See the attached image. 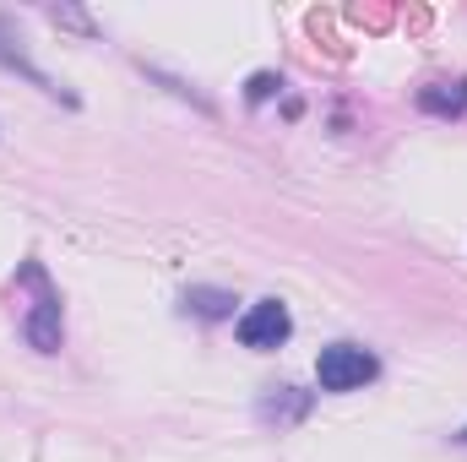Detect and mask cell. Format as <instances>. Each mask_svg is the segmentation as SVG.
Masks as SVG:
<instances>
[{
	"label": "cell",
	"instance_id": "8",
	"mask_svg": "<svg viewBox=\"0 0 467 462\" xmlns=\"http://www.w3.org/2000/svg\"><path fill=\"white\" fill-rule=\"evenodd\" d=\"M283 88V77H272V71H261V77H250V104H261V99H272Z\"/></svg>",
	"mask_w": 467,
	"mask_h": 462
},
{
	"label": "cell",
	"instance_id": "7",
	"mask_svg": "<svg viewBox=\"0 0 467 462\" xmlns=\"http://www.w3.org/2000/svg\"><path fill=\"white\" fill-rule=\"evenodd\" d=\"M185 310H196V316H207V321H223L234 310V294H223V289H191V294H185Z\"/></svg>",
	"mask_w": 467,
	"mask_h": 462
},
{
	"label": "cell",
	"instance_id": "2",
	"mask_svg": "<svg viewBox=\"0 0 467 462\" xmlns=\"http://www.w3.org/2000/svg\"><path fill=\"white\" fill-rule=\"evenodd\" d=\"M294 332V316L283 299H255L244 316H239V343L244 348H283Z\"/></svg>",
	"mask_w": 467,
	"mask_h": 462
},
{
	"label": "cell",
	"instance_id": "3",
	"mask_svg": "<svg viewBox=\"0 0 467 462\" xmlns=\"http://www.w3.org/2000/svg\"><path fill=\"white\" fill-rule=\"evenodd\" d=\"M22 278L38 289V299H33L27 321H22V338L38 348V353H55V348H60V299L49 294V283H44V272H38V267H27Z\"/></svg>",
	"mask_w": 467,
	"mask_h": 462
},
{
	"label": "cell",
	"instance_id": "4",
	"mask_svg": "<svg viewBox=\"0 0 467 462\" xmlns=\"http://www.w3.org/2000/svg\"><path fill=\"white\" fill-rule=\"evenodd\" d=\"M305 414H310V392H299V386H272V392L255 403V419H261V425H277V430H283V425H299Z\"/></svg>",
	"mask_w": 467,
	"mask_h": 462
},
{
	"label": "cell",
	"instance_id": "9",
	"mask_svg": "<svg viewBox=\"0 0 467 462\" xmlns=\"http://www.w3.org/2000/svg\"><path fill=\"white\" fill-rule=\"evenodd\" d=\"M457 441H467V430H462V436H457Z\"/></svg>",
	"mask_w": 467,
	"mask_h": 462
},
{
	"label": "cell",
	"instance_id": "5",
	"mask_svg": "<svg viewBox=\"0 0 467 462\" xmlns=\"http://www.w3.org/2000/svg\"><path fill=\"white\" fill-rule=\"evenodd\" d=\"M11 44H16V38H11V33H5V22H0V66L22 71V77H27V82H33L38 93H49V99H66V93L55 88V77H44V71H38V66H33V60L22 55V49H11ZM66 104H71V99H66Z\"/></svg>",
	"mask_w": 467,
	"mask_h": 462
},
{
	"label": "cell",
	"instance_id": "1",
	"mask_svg": "<svg viewBox=\"0 0 467 462\" xmlns=\"http://www.w3.org/2000/svg\"><path fill=\"white\" fill-rule=\"evenodd\" d=\"M375 375H380V359L358 343H332V348H321V359H316L321 392H358V386H369Z\"/></svg>",
	"mask_w": 467,
	"mask_h": 462
},
{
	"label": "cell",
	"instance_id": "6",
	"mask_svg": "<svg viewBox=\"0 0 467 462\" xmlns=\"http://www.w3.org/2000/svg\"><path fill=\"white\" fill-rule=\"evenodd\" d=\"M419 104L430 115H467V82H430L419 93Z\"/></svg>",
	"mask_w": 467,
	"mask_h": 462
}]
</instances>
